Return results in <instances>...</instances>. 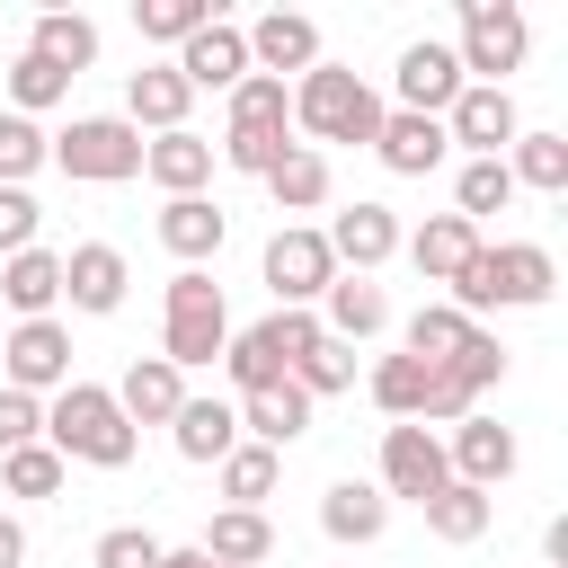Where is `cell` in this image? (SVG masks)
Listing matches in <instances>:
<instances>
[{
  "mask_svg": "<svg viewBox=\"0 0 568 568\" xmlns=\"http://www.w3.org/2000/svg\"><path fill=\"white\" fill-rule=\"evenodd\" d=\"M44 444H53L62 462H89V470H124L142 435L124 426L115 390H98V382H62V390H53V408H44Z\"/></svg>",
  "mask_w": 568,
  "mask_h": 568,
  "instance_id": "obj_1",
  "label": "cell"
},
{
  "mask_svg": "<svg viewBox=\"0 0 568 568\" xmlns=\"http://www.w3.org/2000/svg\"><path fill=\"white\" fill-rule=\"evenodd\" d=\"M550 284H559V266H550V248H532V240H506V248H470V266L453 275V311L470 320V311H532V302H550Z\"/></svg>",
  "mask_w": 568,
  "mask_h": 568,
  "instance_id": "obj_2",
  "label": "cell"
},
{
  "mask_svg": "<svg viewBox=\"0 0 568 568\" xmlns=\"http://www.w3.org/2000/svg\"><path fill=\"white\" fill-rule=\"evenodd\" d=\"M222 346H231V311H222V284H213L204 266L169 275V302H160V364L195 373V364H222Z\"/></svg>",
  "mask_w": 568,
  "mask_h": 568,
  "instance_id": "obj_3",
  "label": "cell"
},
{
  "mask_svg": "<svg viewBox=\"0 0 568 568\" xmlns=\"http://www.w3.org/2000/svg\"><path fill=\"white\" fill-rule=\"evenodd\" d=\"M284 106H293V124H302L311 142H373V133H382V98H373L355 71H337V62H311Z\"/></svg>",
  "mask_w": 568,
  "mask_h": 568,
  "instance_id": "obj_4",
  "label": "cell"
},
{
  "mask_svg": "<svg viewBox=\"0 0 568 568\" xmlns=\"http://www.w3.org/2000/svg\"><path fill=\"white\" fill-rule=\"evenodd\" d=\"M284 124H293V106H284V80H266V71H248L240 89H231V124H222V160L231 169H248V178H266L293 142H284Z\"/></svg>",
  "mask_w": 568,
  "mask_h": 568,
  "instance_id": "obj_5",
  "label": "cell"
},
{
  "mask_svg": "<svg viewBox=\"0 0 568 568\" xmlns=\"http://www.w3.org/2000/svg\"><path fill=\"white\" fill-rule=\"evenodd\" d=\"M44 160L62 178H89V186H115V178H142V133L124 115H71V133L44 142Z\"/></svg>",
  "mask_w": 568,
  "mask_h": 568,
  "instance_id": "obj_6",
  "label": "cell"
},
{
  "mask_svg": "<svg viewBox=\"0 0 568 568\" xmlns=\"http://www.w3.org/2000/svg\"><path fill=\"white\" fill-rule=\"evenodd\" d=\"M524 44H532V27H524L515 0H462V44H453L462 80L479 71V89H497V71H515Z\"/></svg>",
  "mask_w": 568,
  "mask_h": 568,
  "instance_id": "obj_7",
  "label": "cell"
},
{
  "mask_svg": "<svg viewBox=\"0 0 568 568\" xmlns=\"http://www.w3.org/2000/svg\"><path fill=\"white\" fill-rule=\"evenodd\" d=\"M266 284H275V311H302L311 293H328V284H337L328 240H320V231H302V222H293V231H275V240H266Z\"/></svg>",
  "mask_w": 568,
  "mask_h": 568,
  "instance_id": "obj_8",
  "label": "cell"
},
{
  "mask_svg": "<svg viewBox=\"0 0 568 568\" xmlns=\"http://www.w3.org/2000/svg\"><path fill=\"white\" fill-rule=\"evenodd\" d=\"M0 364H9V390H62L71 382V328L62 320H18L9 328V346H0Z\"/></svg>",
  "mask_w": 568,
  "mask_h": 568,
  "instance_id": "obj_9",
  "label": "cell"
},
{
  "mask_svg": "<svg viewBox=\"0 0 568 568\" xmlns=\"http://www.w3.org/2000/svg\"><path fill=\"white\" fill-rule=\"evenodd\" d=\"M453 470H444V435L426 426H382V497H435Z\"/></svg>",
  "mask_w": 568,
  "mask_h": 568,
  "instance_id": "obj_10",
  "label": "cell"
},
{
  "mask_svg": "<svg viewBox=\"0 0 568 568\" xmlns=\"http://www.w3.org/2000/svg\"><path fill=\"white\" fill-rule=\"evenodd\" d=\"M390 80H399V115H435V124H444V106L462 98V62H453V44H435V36L408 44Z\"/></svg>",
  "mask_w": 568,
  "mask_h": 568,
  "instance_id": "obj_11",
  "label": "cell"
},
{
  "mask_svg": "<svg viewBox=\"0 0 568 568\" xmlns=\"http://www.w3.org/2000/svg\"><path fill=\"white\" fill-rule=\"evenodd\" d=\"M444 142H470L479 160H497V151L515 142V98H506V80H497V89L462 80V98L444 106Z\"/></svg>",
  "mask_w": 568,
  "mask_h": 568,
  "instance_id": "obj_12",
  "label": "cell"
},
{
  "mask_svg": "<svg viewBox=\"0 0 568 568\" xmlns=\"http://www.w3.org/2000/svg\"><path fill=\"white\" fill-rule=\"evenodd\" d=\"M248 36V71H266V80H284V71H311L320 62V27L302 18V9H266L257 27H240Z\"/></svg>",
  "mask_w": 568,
  "mask_h": 568,
  "instance_id": "obj_13",
  "label": "cell"
},
{
  "mask_svg": "<svg viewBox=\"0 0 568 568\" xmlns=\"http://www.w3.org/2000/svg\"><path fill=\"white\" fill-rule=\"evenodd\" d=\"M178 80H186V89H240V80H248V36H240L231 18L195 27V36L178 44Z\"/></svg>",
  "mask_w": 568,
  "mask_h": 568,
  "instance_id": "obj_14",
  "label": "cell"
},
{
  "mask_svg": "<svg viewBox=\"0 0 568 568\" xmlns=\"http://www.w3.org/2000/svg\"><path fill=\"white\" fill-rule=\"evenodd\" d=\"M115 408H124V426H169L186 408V373L160 364V355H133L124 382H115Z\"/></svg>",
  "mask_w": 568,
  "mask_h": 568,
  "instance_id": "obj_15",
  "label": "cell"
},
{
  "mask_svg": "<svg viewBox=\"0 0 568 568\" xmlns=\"http://www.w3.org/2000/svg\"><path fill=\"white\" fill-rule=\"evenodd\" d=\"M444 470H453L462 488H497V479L515 470V435H506V426H488V417H453Z\"/></svg>",
  "mask_w": 568,
  "mask_h": 568,
  "instance_id": "obj_16",
  "label": "cell"
},
{
  "mask_svg": "<svg viewBox=\"0 0 568 568\" xmlns=\"http://www.w3.org/2000/svg\"><path fill=\"white\" fill-rule=\"evenodd\" d=\"M186 106H195V89L178 80V62H151V71H133L124 80V124L142 133H186Z\"/></svg>",
  "mask_w": 568,
  "mask_h": 568,
  "instance_id": "obj_17",
  "label": "cell"
},
{
  "mask_svg": "<svg viewBox=\"0 0 568 568\" xmlns=\"http://www.w3.org/2000/svg\"><path fill=\"white\" fill-rule=\"evenodd\" d=\"M320 240H328V257H337V266L373 275V266H382V257L399 248V222H390V204H346V213H337V222H328Z\"/></svg>",
  "mask_w": 568,
  "mask_h": 568,
  "instance_id": "obj_18",
  "label": "cell"
},
{
  "mask_svg": "<svg viewBox=\"0 0 568 568\" xmlns=\"http://www.w3.org/2000/svg\"><path fill=\"white\" fill-rule=\"evenodd\" d=\"M373 151H382L390 178H426V169H444V124H435V115H399V106H382Z\"/></svg>",
  "mask_w": 568,
  "mask_h": 568,
  "instance_id": "obj_19",
  "label": "cell"
},
{
  "mask_svg": "<svg viewBox=\"0 0 568 568\" xmlns=\"http://www.w3.org/2000/svg\"><path fill=\"white\" fill-rule=\"evenodd\" d=\"M124 257L106 248V240H80L71 257H62V293H71V311H124Z\"/></svg>",
  "mask_w": 568,
  "mask_h": 568,
  "instance_id": "obj_20",
  "label": "cell"
},
{
  "mask_svg": "<svg viewBox=\"0 0 568 568\" xmlns=\"http://www.w3.org/2000/svg\"><path fill=\"white\" fill-rule=\"evenodd\" d=\"M222 231H231V222H222L213 195H169V204H160V248H178L186 266H204V257L222 248Z\"/></svg>",
  "mask_w": 568,
  "mask_h": 568,
  "instance_id": "obj_21",
  "label": "cell"
},
{
  "mask_svg": "<svg viewBox=\"0 0 568 568\" xmlns=\"http://www.w3.org/2000/svg\"><path fill=\"white\" fill-rule=\"evenodd\" d=\"M27 53H36V62H53L62 80H80V71L98 62V27H89L80 9H44V18H36V36H27Z\"/></svg>",
  "mask_w": 568,
  "mask_h": 568,
  "instance_id": "obj_22",
  "label": "cell"
},
{
  "mask_svg": "<svg viewBox=\"0 0 568 568\" xmlns=\"http://www.w3.org/2000/svg\"><path fill=\"white\" fill-rule=\"evenodd\" d=\"M142 178H160L169 195H204L213 142H204V133H160V142H142Z\"/></svg>",
  "mask_w": 568,
  "mask_h": 568,
  "instance_id": "obj_23",
  "label": "cell"
},
{
  "mask_svg": "<svg viewBox=\"0 0 568 568\" xmlns=\"http://www.w3.org/2000/svg\"><path fill=\"white\" fill-rule=\"evenodd\" d=\"M0 293H9L18 320H44V311L62 302V257H53V248H18V257H0Z\"/></svg>",
  "mask_w": 568,
  "mask_h": 568,
  "instance_id": "obj_24",
  "label": "cell"
},
{
  "mask_svg": "<svg viewBox=\"0 0 568 568\" xmlns=\"http://www.w3.org/2000/svg\"><path fill=\"white\" fill-rule=\"evenodd\" d=\"M382 524H390V497L364 488V479H337V488L320 497V532H328V541H382Z\"/></svg>",
  "mask_w": 568,
  "mask_h": 568,
  "instance_id": "obj_25",
  "label": "cell"
},
{
  "mask_svg": "<svg viewBox=\"0 0 568 568\" xmlns=\"http://www.w3.org/2000/svg\"><path fill=\"white\" fill-rule=\"evenodd\" d=\"M204 559H222V568H257L266 550H275V524L257 515V506H222L213 524H204V541H195Z\"/></svg>",
  "mask_w": 568,
  "mask_h": 568,
  "instance_id": "obj_26",
  "label": "cell"
},
{
  "mask_svg": "<svg viewBox=\"0 0 568 568\" xmlns=\"http://www.w3.org/2000/svg\"><path fill=\"white\" fill-rule=\"evenodd\" d=\"M470 248H479V222H462V213H435V222L408 240V257H417L426 284H453V275L470 266Z\"/></svg>",
  "mask_w": 568,
  "mask_h": 568,
  "instance_id": "obj_27",
  "label": "cell"
},
{
  "mask_svg": "<svg viewBox=\"0 0 568 568\" xmlns=\"http://www.w3.org/2000/svg\"><path fill=\"white\" fill-rule=\"evenodd\" d=\"M240 426H248V444H266V453H284L302 426H311V399L293 390V382H275V390H248L240 399Z\"/></svg>",
  "mask_w": 568,
  "mask_h": 568,
  "instance_id": "obj_28",
  "label": "cell"
},
{
  "mask_svg": "<svg viewBox=\"0 0 568 568\" xmlns=\"http://www.w3.org/2000/svg\"><path fill=\"white\" fill-rule=\"evenodd\" d=\"M169 435H178L186 462H222V453L240 444V408H231V399H186V408L169 417Z\"/></svg>",
  "mask_w": 568,
  "mask_h": 568,
  "instance_id": "obj_29",
  "label": "cell"
},
{
  "mask_svg": "<svg viewBox=\"0 0 568 568\" xmlns=\"http://www.w3.org/2000/svg\"><path fill=\"white\" fill-rule=\"evenodd\" d=\"M382 320H390V302H382V284H373V275H337V284H328V320H320V328H328L337 346L373 337Z\"/></svg>",
  "mask_w": 568,
  "mask_h": 568,
  "instance_id": "obj_30",
  "label": "cell"
},
{
  "mask_svg": "<svg viewBox=\"0 0 568 568\" xmlns=\"http://www.w3.org/2000/svg\"><path fill=\"white\" fill-rule=\"evenodd\" d=\"M488 515H497V506H488V488H462V479H444V488L426 497V532H435V541H479V532H488Z\"/></svg>",
  "mask_w": 568,
  "mask_h": 568,
  "instance_id": "obj_31",
  "label": "cell"
},
{
  "mask_svg": "<svg viewBox=\"0 0 568 568\" xmlns=\"http://www.w3.org/2000/svg\"><path fill=\"white\" fill-rule=\"evenodd\" d=\"M506 178H515V186H541V195H559V186H568V133H515V160H506Z\"/></svg>",
  "mask_w": 568,
  "mask_h": 568,
  "instance_id": "obj_32",
  "label": "cell"
},
{
  "mask_svg": "<svg viewBox=\"0 0 568 568\" xmlns=\"http://www.w3.org/2000/svg\"><path fill=\"white\" fill-rule=\"evenodd\" d=\"M266 186H275V204H284V213H311V204L328 195V160H320L311 142H293V151L266 169Z\"/></svg>",
  "mask_w": 568,
  "mask_h": 568,
  "instance_id": "obj_33",
  "label": "cell"
},
{
  "mask_svg": "<svg viewBox=\"0 0 568 568\" xmlns=\"http://www.w3.org/2000/svg\"><path fill=\"white\" fill-rule=\"evenodd\" d=\"M462 337H470V320H462L453 302H426V311L408 320V355H417V364H453Z\"/></svg>",
  "mask_w": 568,
  "mask_h": 568,
  "instance_id": "obj_34",
  "label": "cell"
},
{
  "mask_svg": "<svg viewBox=\"0 0 568 568\" xmlns=\"http://www.w3.org/2000/svg\"><path fill=\"white\" fill-rule=\"evenodd\" d=\"M222 364H231V382H240V399H248V390H275V382H293V373H284V355L266 346V328H240V337L222 346Z\"/></svg>",
  "mask_w": 568,
  "mask_h": 568,
  "instance_id": "obj_35",
  "label": "cell"
},
{
  "mask_svg": "<svg viewBox=\"0 0 568 568\" xmlns=\"http://www.w3.org/2000/svg\"><path fill=\"white\" fill-rule=\"evenodd\" d=\"M213 470H222V497H231V506H257V497H275V453H266V444H231Z\"/></svg>",
  "mask_w": 568,
  "mask_h": 568,
  "instance_id": "obj_36",
  "label": "cell"
},
{
  "mask_svg": "<svg viewBox=\"0 0 568 568\" xmlns=\"http://www.w3.org/2000/svg\"><path fill=\"white\" fill-rule=\"evenodd\" d=\"M133 27L151 44H186L195 27H213V0H133Z\"/></svg>",
  "mask_w": 568,
  "mask_h": 568,
  "instance_id": "obj_37",
  "label": "cell"
},
{
  "mask_svg": "<svg viewBox=\"0 0 568 568\" xmlns=\"http://www.w3.org/2000/svg\"><path fill=\"white\" fill-rule=\"evenodd\" d=\"M453 204H462V222H479V213H506V204H515V178H506V160H470V169L453 178Z\"/></svg>",
  "mask_w": 568,
  "mask_h": 568,
  "instance_id": "obj_38",
  "label": "cell"
},
{
  "mask_svg": "<svg viewBox=\"0 0 568 568\" xmlns=\"http://www.w3.org/2000/svg\"><path fill=\"white\" fill-rule=\"evenodd\" d=\"M0 470H9V497H53L71 462H62L53 444H18V453H0Z\"/></svg>",
  "mask_w": 568,
  "mask_h": 568,
  "instance_id": "obj_39",
  "label": "cell"
},
{
  "mask_svg": "<svg viewBox=\"0 0 568 568\" xmlns=\"http://www.w3.org/2000/svg\"><path fill=\"white\" fill-rule=\"evenodd\" d=\"M346 382H355V355H346L337 337H320V346L293 364V390H302V399H328V390H346Z\"/></svg>",
  "mask_w": 568,
  "mask_h": 568,
  "instance_id": "obj_40",
  "label": "cell"
},
{
  "mask_svg": "<svg viewBox=\"0 0 568 568\" xmlns=\"http://www.w3.org/2000/svg\"><path fill=\"white\" fill-rule=\"evenodd\" d=\"M44 169V133H36V115H0V186H27Z\"/></svg>",
  "mask_w": 568,
  "mask_h": 568,
  "instance_id": "obj_41",
  "label": "cell"
},
{
  "mask_svg": "<svg viewBox=\"0 0 568 568\" xmlns=\"http://www.w3.org/2000/svg\"><path fill=\"white\" fill-rule=\"evenodd\" d=\"M444 373H453V382H462V390H470V399H479V390H488V382H497V373H506V346H497V337H488V328H470V337H462V355H453V364H444Z\"/></svg>",
  "mask_w": 568,
  "mask_h": 568,
  "instance_id": "obj_42",
  "label": "cell"
},
{
  "mask_svg": "<svg viewBox=\"0 0 568 568\" xmlns=\"http://www.w3.org/2000/svg\"><path fill=\"white\" fill-rule=\"evenodd\" d=\"M257 328H266V346H275V355H284V373H293V364H302V355H311V346H320V337H328V328H320V320H311V311H266V320H257Z\"/></svg>",
  "mask_w": 568,
  "mask_h": 568,
  "instance_id": "obj_43",
  "label": "cell"
},
{
  "mask_svg": "<svg viewBox=\"0 0 568 568\" xmlns=\"http://www.w3.org/2000/svg\"><path fill=\"white\" fill-rule=\"evenodd\" d=\"M89 559H98V568H160V541H151L142 524H106Z\"/></svg>",
  "mask_w": 568,
  "mask_h": 568,
  "instance_id": "obj_44",
  "label": "cell"
},
{
  "mask_svg": "<svg viewBox=\"0 0 568 568\" xmlns=\"http://www.w3.org/2000/svg\"><path fill=\"white\" fill-rule=\"evenodd\" d=\"M71 80L53 71V62H36V53H18V71H9V98H18V115H36V106H53Z\"/></svg>",
  "mask_w": 568,
  "mask_h": 568,
  "instance_id": "obj_45",
  "label": "cell"
},
{
  "mask_svg": "<svg viewBox=\"0 0 568 568\" xmlns=\"http://www.w3.org/2000/svg\"><path fill=\"white\" fill-rule=\"evenodd\" d=\"M36 195L27 186H0V257H18V248H36Z\"/></svg>",
  "mask_w": 568,
  "mask_h": 568,
  "instance_id": "obj_46",
  "label": "cell"
},
{
  "mask_svg": "<svg viewBox=\"0 0 568 568\" xmlns=\"http://www.w3.org/2000/svg\"><path fill=\"white\" fill-rule=\"evenodd\" d=\"M18 444H44V408L27 390H0V453H18Z\"/></svg>",
  "mask_w": 568,
  "mask_h": 568,
  "instance_id": "obj_47",
  "label": "cell"
},
{
  "mask_svg": "<svg viewBox=\"0 0 568 568\" xmlns=\"http://www.w3.org/2000/svg\"><path fill=\"white\" fill-rule=\"evenodd\" d=\"M541 559H550V568H568V515H559V524L541 532Z\"/></svg>",
  "mask_w": 568,
  "mask_h": 568,
  "instance_id": "obj_48",
  "label": "cell"
},
{
  "mask_svg": "<svg viewBox=\"0 0 568 568\" xmlns=\"http://www.w3.org/2000/svg\"><path fill=\"white\" fill-rule=\"evenodd\" d=\"M18 559H27V532H18L9 515H0V568H18Z\"/></svg>",
  "mask_w": 568,
  "mask_h": 568,
  "instance_id": "obj_49",
  "label": "cell"
},
{
  "mask_svg": "<svg viewBox=\"0 0 568 568\" xmlns=\"http://www.w3.org/2000/svg\"><path fill=\"white\" fill-rule=\"evenodd\" d=\"M160 568H222V559H204V550H160Z\"/></svg>",
  "mask_w": 568,
  "mask_h": 568,
  "instance_id": "obj_50",
  "label": "cell"
}]
</instances>
